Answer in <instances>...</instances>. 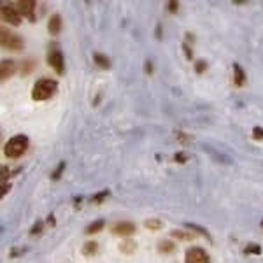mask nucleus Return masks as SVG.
<instances>
[{
	"instance_id": "1",
	"label": "nucleus",
	"mask_w": 263,
	"mask_h": 263,
	"mask_svg": "<svg viewBox=\"0 0 263 263\" xmlns=\"http://www.w3.org/2000/svg\"><path fill=\"white\" fill-rule=\"evenodd\" d=\"M57 90H58V84L54 79L42 78L33 84L32 97H33V100H48L54 95V93H57Z\"/></svg>"
},
{
	"instance_id": "2",
	"label": "nucleus",
	"mask_w": 263,
	"mask_h": 263,
	"mask_svg": "<svg viewBox=\"0 0 263 263\" xmlns=\"http://www.w3.org/2000/svg\"><path fill=\"white\" fill-rule=\"evenodd\" d=\"M28 147V137L27 135H16L11 141H7V144L4 146V153H6L7 158H18L23 155Z\"/></svg>"
},
{
	"instance_id": "3",
	"label": "nucleus",
	"mask_w": 263,
	"mask_h": 263,
	"mask_svg": "<svg viewBox=\"0 0 263 263\" xmlns=\"http://www.w3.org/2000/svg\"><path fill=\"white\" fill-rule=\"evenodd\" d=\"M0 16H2V20L6 21V23L9 25H14V27H18L21 23V14L20 11L16 9L14 2H2V6H0Z\"/></svg>"
},
{
	"instance_id": "4",
	"label": "nucleus",
	"mask_w": 263,
	"mask_h": 263,
	"mask_svg": "<svg viewBox=\"0 0 263 263\" xmlns=\"http://www.w3.org/2000/svg\"><path fill=\"white\" fill-rule=\"evenodd\" d=\"M0 37H2L0 41H2L4 48H7L11 51H21L25 48L23 39H21L20 35H16V33H11L7 28H2V30H0Z\"/></svg>"
},
{
	"instance_id": "5",
	"label": "nucleus",
	"mask_w": 263,
	"mask_h": 263,
	"mask_svg": "<svg viewBox=\"0 0 263 263\" xmlns=\"http://www.w3.org/2000/svg\"><path fill=\"white\" fill-rule=\"evenodd\" d=\"M48 63L51 69H54L60 76L65 74V60H63V54L60 49H51L48 53Z\"/></svg>"
},
{
	"instance_id": "6",
	"label": "nucleus",
	"mask_w": 263,
	"mask_h": 263,
	"mask_svg": "<svg viewBox=\"0 0 263 263\" xmlns=\"http://www.w3.org/2000/svg\"><path fill=\"white\" fill-rule=\"evenodd\" d=\"M184 263H211L209 254L202 248H190L184 254Z\"/></svg>"
},
{
	"instance_id": "7",
	"label": "nucleus",
	"mask_w": 263,
	"mask_h": 263,
	"mask_svg": "<svg viewBox=\"0 0 263 263\" xmlns=\"http://www.w3.org/2000/svg\"><path fill=\"white\" fill-rule=\"evenodd\" d=\"M14 6H16V9L20 11L21 16H27L30 21H35V14H33L35 6H37L35 0H20V2H14Z\"/></svg>"
},
{
	"instance_id": "8",
	"label": "nucleus",
	"mask_w": 263,
	"mask_h": 263,
	"mask_svg": "<svg viewBox=\"0 0 263 263\" xmlns=\"http://www.w3.org/2000/svg\"><path fill=\"white\" fill-rule=\"evenodd\" d=\"M135 230H137V228H135V224L130 223V221H120V223H116L111 228V232L114 233V235H120V237H130V235H134Z\"/></svg>"
},
{
	"instance_id": "9",
	"label": "nucleus",
	"mask_w": 263,
	"mask_h": 263,
	"mask_svg": "<svg viewBox=\"0 0 263 263\" xmlns=\"http://www.w3.org/2000/svg\"><path fill=\"white\" fill-rule=\"evenodd\" d=\"M14 70H16V63L14 62H12V60H2V63H0V79H2V81H7V79L14 74Z\"/></svg>"
},
{
	"instance_id": "10",
	"label": "nucleus",
	"mask_w": 263,
	"mask_h": 263,
	"mask_svg": "<svg viewBox=\"0 0 263 263\" xmlns=\"http://www.w3.org/2000/svg\"><path fill=\"white\" fill-rule=\"evenodd\" d=\"M62 30V16L60 14H53L49 18V23H48V32L51 35H58Z\"/></svg>"
},
{
	"instance_id": "11",
	"label": "nucleus",
	"mask_w": 263,
	"mask_h": 263,
	"mask_svg": "<svg viewBox=\"0 0 263 263\" xmlns=\"http://www.w3.org/2000/svg\"><path fill=\"white\" fill-rule=\"evenodd\" d=\"M233 83H235L237 86H244V83H246V72L239 63H233Z\"/></svg>"
},
{
	"instance_id": "12",
	"label": "nucleus",
	"mask_w": 263,
	"mask_h": 263,
	"mask_svg": "<svg viewBox=\"0 0 263 263\" xmlns=\"http://www.w3.org/2000/svg\"><path fill=\"white\" fill-rule=\"evenodd\" d=\"M93 62H95L100 69H109V67H111V60H109V58L105 57V54H102V53L93 54Z\"/></svg>"
},
{
	"instance_id": "13",
	"label": "nucleus",
	"mask_w": 263,
	"mask_h": 263,
	"mask_svg": "<svg viewBox=\"0 0 263 263\" xmlns=\"http://www.w3.org/2000/svg\"><path fill=\"white\" fill-rule=\"evenodd\" d=\"M174 249H176V244L172 242V240H160L158 242V251L160 253H172Z\"/></svg>"
},
{
	"instance_id": "14",
	"label": "nucleus",
	"mask_w": 263,
	"mask_h": 263,
	"mask_svg": "<svg viewBox=\"0 0 263 263\" xmlns=\"http://www.w3.org/2000/svg\"><path fill=\"white\" fill-rule=\"evenodd\" d=\"M97 249H99V244H97L95 240H90V242L84 244L83 253L86 254V256H91V254H95V253H97Z\"/></svg>"
},
{
	"instance_id": "15",
	"label": "nucleus",
	"mask_w": 263,
	"mask_h": 263,
	"mask_svg": "<svg viewBox=\"0 0 263 263\" xmlns=\"http://www.w3.org/2000/svg\"><path fill=\"white\" fill-rule=\"evenodd\" d=\"M135 242L134 240H130V239H125V242H121V246H120V249L123 253H126V254H130V253H134L135 251Z\"/></svg>"
},
{
	"instance_id": "16",
	"label": "nucleus",
	"mask_w": 263,
	"mask_h": 263,
	"mask_svg": "<svg viewBox=\"0 0 263 263\" xmlns=\"http://www.w3.org/2000/svg\"><path fill=\"white\" fill-rule=\"evenodd\" d=\"M102 228H104V219H99V221H93L90 227L86 228V233L91 235V233H99Z\"/></svg>"
},
{
	"instance_id": "17",
	"label": "nucleus",
	"mask_w": 263,
	"mask_h": 263,
	"mask_svg": "<svg viewBox=\"0 0 263 263\" xmlns=\"http://www.w3.org/2000/svg\"><path fill=\"white\" fill-rule=\"evenodd\" d=\"M184 227L186 228H190V230H193L195 233H200V235H203V237H207L209 239V232L205 230V228H202V227H198V224H195V223H184Z\"/></svg>"
},
{
	"instance_id": "18",
	"label": "nucleus",
	"mask_w": 263,
	"mask_h": 263,
	"mask_svg": "<svg viewBox=\"0 0 263 263\" xmlns=\"http://www.w3.org/2000/svg\"><path fill=\"white\" fill-rule=\"evenodd\" d=\"M261 246L260 244H248L244 248V254H260Z\"/></svg>"
},
{
	"instance_id": "19",
	"label": "nucleus",
	"mask_w": 263,
	"mask_h": 263,
	"mask_svg": "<svg viewBox=\"0 0 263 263\" xmlns=\"http://www.w3.org/2000/svg\"><path fill=\"white\" fill-rule=\"evenodd\" d=\"M172 237H176V239H181V240H192L195 235H193V233L181 232V230H172Z\"/></svg>"
},
{
	"instance_id": "20",
	"label": "nucleus",
	"mask_w": 263,
	"mask_h": 263,
	"mask_svg": "<svg viewBox=\"0 0 263 263\" xmlns=\"http://www.w3.org/2000/svg\"><path fill=\"white\" fill-rule=\"evenodd\" d=\"M63 171H65V162H60V163H58V167H57V171L51 174V179H53V181H58V179L62 177Z\"/></svg>"
},
{
	"instance_id": "21",
	"label": "nucleus",
	"mask_w": 263,
	"mask_h": 263,
	"mask_svg": "<svg viewBox=\"0 0 263 263\" xmlns=\"http://www.w3.org/2000/svg\"><path fill=\"white\" fill-rule=\"evenodd\" d=\"M163 224H162V221L160 219H147L146 221V228H149V230H160Z\"/></svg>"
},
{
	"instance_id": "22",
	"label": "nucleus",
	"mask_w": 263,
	"mask_h": 263,
	"mask_svg": "<svg viewBox=\"0 0 263 263\" xmlns=\"http://www.w3.org/2000/svg\"><path fill=\"white\" fill-rule=\"evenodd\" d=\"M107 197H109V192L105 190V192H100V193H97L95 197H91V198H90V202H93V203H100L102 200H104V198H107Z\"/></svg>"
},
{
	"instance_id": "23",
	"label": "nucleus",
	"mask_w": 263,
	"mask_h": 263,
	"mask_svg": "<svg viewBox=\"0 0 263 263\" xmlns=\"http://www.w3.org/2000/svg\"><path fill=\"white\" fill-rule=\"evenodd\" d=\"M42 228H44V221H35V224L30 228V235H37V233H41Z\"/></svg>"
},
{
	"instance_id": "24",
	"label": "nucleus",
	"mask_w": 263,
	"mask_h": 263,
	"mask_svg": "<svg viewBox=\"0 0 263 263\" xmlns=\"http://www.w3.org/2000/svg\"><path fill=\"white\" fill-rule=\"evenodd\" d=\"M253 137L256 139V141H263V128H261V126H254V128H253Z\"/></svg>"
},
{
	"instance_id": "25",
	"label": "nucleus",
	"mask_w": 263,
	"mask_h": 263,
	"mask_svg": "<svg viewBox=\"0 0 263 263\" xmlns=\"http://www.w3.org/2000/svg\"><path fill=\"white\" fill-rule=\"evenodd\" d=\"M27 253L25 248H16V249H11V258H16V256H21V254Z\"/></svg>"
},
{
	"instance_id": "26",
	"label": "nucleus",
	"mask_w": 263,
	"mask_h": 263,
	"mask_svg": "<svg viewBox=\"0 0 263 263\" xmlns=\"http://www.w3.org/2000/svg\"><path fill=\"white\" fill-rule=\"evenodd\" d=\"M195 69H197V72H198V74H202V72L207 69V63L203 62V60L197 62V63H195Z\"/></svg>"
},
{
	"instance_id": "27",
	"label": "nucleus",
	"mask_w": 263,
	"mask_h": 263,
	"mask_svg": "<svg viewBox=\"0 0 263 263\" xmlns=\"http://www.w3.org/2000/svg\"><path fill=\"white\" fill-rule=\"evenodd\" d=\"M23 67H25V69H23V74H30V72H32V67H33V62H32V60L25 62V63H23Z\"/></svg>"
},
{
	"instance_id": "28",
	"label": "nucleus",
	"mask_w": 263,
	"mask_h": 263,
	"mask_svg": "<svg viewBox=\"0 0 263 263\" xmlns=\"http://www.w3.org/2000/svg\"><path fill=\"white\" fill-rule=\"evenodd\" d=\"M167 7H168V11H171V12H177V9H179V4L174 2V0H172V2L167 4Z\"/></svg>"
},
{
	"instance_id": "29",
	"label": "nucleus",
	"mask_w": 263,
	"mask_h": 263,
	"mask_svg": "<svg viewBox=\"0 0 263 263\" xmlns=\"http://www.w3.org/2000/svg\"><path fill=\"white\" fill-rule=\"evenodd\" d=\"M176 162H181V163H184V162H186V156L182 155V153H177V155H176Z\"/></svg>"
},
{
	"instance_id": "30",
	"label": "nucleus",
	"mask_w": 263,
	"mask_h": 263,
	"mask_svg": "<svg viewBox=\"0 0 263 263\" xmlns=\"http://www.w3.org/2000/svg\"><path fill=\"white\" fill-rule=\"evenodd\" d=\"M144 67H146V74H153V65H151L149 60L146 62V65H144Z\"/></svg>"
},
{
	"instance_id": "31",
	"label": "nucleus",
	"mask_w": 263,
	"mask_h": 263,
	"mask_svg": "<svg viewBox=\"0 0 263 263\" xmlns=\"http://www.w3.org/2000/svg\"><path fill=\"white\" fill-rule=\"evenodd\" d=\"M182 48H184V51H186V57H188V58H192V49H190L186 44H182Z\"/></svg>"
},
{
	"instance_id": "32",
	"label": "nucleus",
	"mask_w": 263,
	"mask_h": 263,
	"mask_svg": "<svg viewBox=\"0 0 263 263\" xmlns=\"http://www.w3.org/2000/svg\"><path fill=\"white\" fill-rule=\"evenodd\" d=\"M48 224H49V227H53V224H54V216L53 214L48 216Z\"/></svg>"
},
{
	"instance_id": "33",
	"label": "nucleus",
	"mask_w": 263,
	"mask_h": 263,
	"mask_svg": "<svg viewBox=\"0 0 263 263\" xmlns=\"http://www.w3.org/2000/svg\"><path fill=\"white\" fill-rule=\"evenodd\" d=\"M156 37H162V25H158V27H156Z\"/></svg>"
},
{
	"instance_id": "34",
	"label": "nucleus",
	"mask_w": 263,
	"mask_h": 263,
	"mask_svg": "<svg viewBox=\"0 0 263 263\" xmlns=\"http://www.w3.org/2000/svg\"><path fill=\"white\" fill-rule=\"evenodd\" d=\"M261 224H263V221H261Z\"/></svg>"
}]
</instances>
